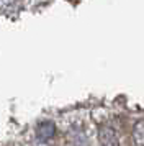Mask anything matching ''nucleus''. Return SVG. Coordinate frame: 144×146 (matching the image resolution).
I'll return each mask as SVG.
<instances>
[{"instance_id": "1", "label": "nucleus", "mask_w": 144, "mask_h": 146, "mask_svg": "<svg viewBox=\"0 0 144 146\" xmlns=\"http://www.w3.org/2000/svg\"><path fill=\"white\" fill-rule=\"evenodd\" d=\"M98 139L102 146H120V139L115 128L110 125H102L98 130Z\"/></svg>"}, {"instance_id": "2", "label": "nucleus", "mask_w": 144, "mask_h": 146, "mask_svg": "<svg viewBox=\"0 0 144 146\" xmlns=\"http://www.w3.org/2000/svg\"><path fill=\"white\" fill-rule=\"evenodd\" d=\"M56 136V125L49 121V120H44V121H39L38 126H36V138L39 141H49Z\"/></svg>"}, {"instance_id": "3", "label": "nucleus", "mask_w": 144, "mask_h": 146, "mask_svg": "<svg viewBox=\"0 0 144 146\" xmlns=\"http://www.w3.org/2000/svg\"><path fill=\"white\" fill-rule=\"evenodd\" d=\"M133 143L136 146H144V120H139L133 126Z\"/></svg>"}]
</instances>
